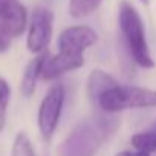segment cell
<instances>
[{
    "label": "cell",
    "mask_w": 156,
    "mask_h": 156,
    "mask_svg": "<svg viewBox=\"0 0 156 156\" xmlns=\"http://www.w3.org/2000/svg\"><path fill=\"white\" fill-rule=\"evenodd\" d=\"M118 127L116 118L98 116L83 121L72 129L60 145V156H94L100 145L113 135Z\"/></svg>",
    "instance_id": "obj_1"
},
{
    "label": "cell",
    "mask_w": 156,
    "mask_h": 156,
    "mask_svg": "<svg viewBox=\"0 0 156 156\" xmlns=\"http://www.w3.org/2000/svg\"><path fill=\"white\" fill-rule=\"evenodd\" d=\"M118 22L129 54L133 58V61L144 69L153 67L154 61L150 55V49L147 44L144 23L139 12L135 9V6H132L127 2H122L118 12Z\"/></svg>",
    "instance_id": "obj_2"
},
{
    "label": "cell",
    "mask_w": 156,
    "mask_h": 156,
    "mask_svg": "<svg viewBox=\"0 0 156 156\" xmlns=\"http://www.w3.org/2000/svg\"><path fill=\"white\" fill-rule=\"evenodd\" d=\"M98 106L106 113H115L126 109H145L156 106V90L138 86H115L100 97Z\"/></svg>",
    "instance_id": "obj_3"
},
{
    "label": "cell",
    "mask_w": 156,
    "mask_h": 156,
    "mask_svg": "<svg viewBox=\"0 0 156 156\" xmlns=\"http://www.w3.org/2000/svg\"><path fill=\"white\" fill-rule=\"evenodd\" d=\"M64 87L61 84H54L44 98L41 100L40 109H38V129L44 141H51L60 118H61V110L64 104Z\"/></svg>",
    "instance_id": "obj_4"
},
{
    "label": "cell",
    "mask_w": 156,
    "mask_h": 156,
    "mask_svg": "<svg viewBox=\"0 0 156 156\" xmlns=\"http://www.w3.org/2000/svg\"><path fill=\"white\" fill-rule=\"evenodd\" d=\"M52 29H54V14H52V11L44 8V6L34 8V11L31 14L28 38H26L28 49L32 54L44 52L51 38H52Z\"/></svg>",
    "instance_id": "obj_5"
},
{
    "label": "cell",
    "mask_w": 156,
    "mask_h": 156,
    "mask_svg": "<svg viewBox=\"0 0 156 156\" xmlns=\"http://www.w3.org/2000/svg\"><path fill=\"white\" fill-rule=\"evenodd\" d=\"M28 25V11L20 0H0V28L11 38L20 37Z\"/></svg>",
    "instance_id": "obj_6"
},
{
    "label": "cell",
    "mask_w": 156,
    "mask_h": 156,
    "mask_svg": "<svg viewBox=\"0 0 156 156\" xmlns=\"http://www.w3.org/2000/svg\"><path fill=\"white\" fill-rule=\"evenodd\" d=\"M98 40L97 32L89 28V26H70L64 29L60 37H58V51L61 52H69V54H76L83 55V52L95 44Z\"/></svg>",
    "instance_id": "obj_7"
},
{
    "label": "cell",
    "mask_w": 156,
    "mask_h": 156,
    "mask_svg": "<svg viewBox=\"0 0 156 156\" xmlns=\"http://www.w3.org/2000/svg\"><path fill=\"white\" fill-rule=\"evenodd\" d=\"M84 64V55H76V54H69V52H61L58 51L57 55L51 57L48 55L41 73H40V80L43 81H52L57 76L80 69Z\"/></svg>",
    "instance_id": "obj_8"
},
{
    "label": "cell",
    "mask_w": 156,
    "mask_h": 156,
    "mask_svg": "<svg viewBox=\"0 0 156 156\" xmlns=\"http://www.w3.org/2000/svg\"><path fill=\"white\" fill-rule=\"evenodd\" d=\"M48 55H49L48 51H44L28 63V66L23 72L22 84H20V92L23 94V97L29 98L35 92V86H37V81L40 78V73H41V69H43V64H44Z\"/></svg>",
    "instance_id": "obj_9"
},
{
    "label": "cell",
    "mask_w": 156,
    "mask_h": 156,
    "mask_svg": "<svg viewBox=\"0 0 156 156\" xmlns=\"http://www.w3.org/2000/svg\"><path fill=\"white\" fill-rule=\"evenodd\" d=\"M115 86H118V81L112 75H109L101 69H95L90 72L87 78V95L90 100L98 101L101 95H104L107 90L113 89Z\"/></svg>",
    "instance_id": "obj_10"
},
{
    "label": "cell",
    "mask_w": 156,
    "mask_h": 156,
    "mask_svg": "<svg viewBox=\"0 0 156 156\" xmlns=\"http://www.w3.org/2000/svg\"><path fill=\"white\" fill-rule=\"evenodd\" d=\"M130 142L136 148V151H144L148 154L151 151H156V124L148 130H144V132L133 135Z\"/></svg>",
    "instance_id": "obj_11"
},
{
    "label": "cell",
    "mask_w": 156,
    "mask_h": 156,
    "mask_svg": "<svg viewBox=\"0 0 156 156\" xmlns=\"http://www.w3.org/2000/svg\"><path fill=\"white\" fill-rule=\"evenodd\" d=\"M103 0H69V14L73 19H84L95 12Z\"/></svg>",
    "instance_id": "obj_12"
},
{
    "label": "cell",
    "mask_w": 156,
    "mask_h": 156,
    "mask_svg": "<svg viewBox=\"0 0 156 156\" xmlns=\"http://www.w3.org/2000/svg\"><path fill=\"white\" fill-rule=\"evenodd\" d=\"M11 156H35L32 142L29 139V136L25 132H19L14 144H12V150H11Z\"/></svg>",
    "instance_id": "obj_13"
},
{
    "label": "cell",
    "mask_w": 156,
    "mask_h": 156,
    "mask_svg": "<svg viewBox=\"0 0 156 156\" xmlns=\"http://www.w3.org/2000/svg\"><path fill=\"white\" fill-rule=\"evenodd\" d=\"M9 98H11V87H9L6 80L0 78V132H2L3 127H5Z\"/></svg>",
    "instance_id": "obj_14"
},
{
    "label": "cell",
    "mask_w": 156,
    "mask_h": 156,
    "mask_svg": "<svg viewBox=\"0 0 156 156\" xmlns=\"http://www.w3.org/2000/svg\"><path fill=\"white\" fill-rule=\"evenodd\" d=\"M11 46V37L0 28V52H6Z\"/></svg>",
    "instance_id": "obj_15"
},
{
    "label": "cell",
    "mask_w": 156,
    "mask_h": 156,
    "mask_svg": "<svg viewBox=\"0 0 156 156\" xmlns=\"http://www.w3.org/2000/svg\"><path fill=\"white\" fill-rule=\"evenodd\" d=\"M132 156H150V154L144 153V151H135V153H132Z\"/></svg>",
    "instance_id": "obj_16"
},
{
    "label": "cell",
    "mask_w": 156,
    "mask_h": 156,
    "mask_svg": "<svg viewBox=\"0 0 156 156\" xmlns=\"http://www.w3.org/2000/svg\"><path fill=\"white\" fill-rule=\"evenodd\" d=\"M116 156H132V151H121V153H118Z\"/></svg>",
    "instance_id": "obj_17"
},
{
    "label": "cell",
    "mask_w": 156,
    "mask_h": 156,
    "mask_svg": "<svg viewBox=\"0 0 156 156\" xmlns=\"http://www.w3.org/2000/svg\"><path fill=\"white\" fill-rule=\"evenodd\" d=\"M139 2H141V3H144V5H148L150 0H139Z\"/></svg>",
    "instance_id": "obj_18"
}]
</instances>
